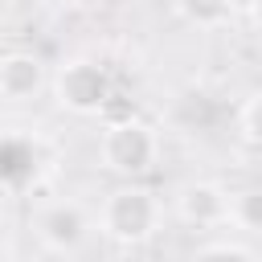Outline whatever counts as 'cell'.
Segmentation results:
<instances>
[{"mask_svg": "<svg viewBox=\"0 0 262 262\" xmlns=\"http://www.w3.org/2000/svg\"><path fill=\"white\" fill-rule=\"evenodd\" d=\"M98 229L102 237H111L115 246H143L156 237L160 229V201L147 188L135 184H119L106 192L102 213H98Z\"/></svg>", "mask_w": 262, "mask_h": 262, "instance_id": "6da1fadb", "label": "cell"}, {"mask_svg": "<svg viewBox=\"0 0 262 262\" xmlns=\"http://www.w3.org/2000/svg\"><path fill=\"white\" fill-rule=\"evenodd\" d=\"M98 160L115 176H143L160 160V139L143 119H119L98 139Z\"/></svg>", "mask_w": 262, "mask_h": 262, "instance_id": "7a4b0ae2", "label": "cell"}, {"mask_svg": "<svg viewBox=\"0 0 262 262\" xmlns=\"http://www.w3.org/2000/svg\"><path fill=\"white\" fill-rule=\"evenodd\" d=\"M111 74L94 57H70L53 74V98L70 115H98L111 102Z\"/></svg>", "mask_w": 262, "mask_h": 262, "instance_id": "3957f363", "label": "cell"}, {"mask_svg": "<svg viewBox=\"0 0 262 262\" xmlns=\"http://www.w3.org/2000/svg\"><path fill=\"white\" fill-rule=\"evenodd\" d=\"M33 229L49 254H78L90 237V213L78 201H53L33 217Z\"/></svg>", "mask_w": 262, "mask_h": 262, "instance_id": "277c9868", "label": "cell"}, {"mask_svg": "<svg viewBox=\"0 0 262 262\" xmlns=\"http://www.w3.org/2000/svg\"><path fill=\"white\" fill-rule=\"evenodd\" d=\"M229 201L233 196L217 180H184L176 188V213H180V221L201 225V229L225 225L229 221Z\"/></svg>", "mask_w": 262, "mask_h": 262, "instance_id": "5b68a950", "label": "cell"}, {"mask_svg": "<svg viewBox=\"0 0 262 262\" xmlns=\"http://www.w3.org/2000/svg\"><path fill=\"white\" fill-rule=\"evenodd\" d=\"M45 86V61L29 49H12L0 57V94L4 102H29Z\"/></svg>", "mask_w": 262, "mask_h": 262, "instance_id": "8992f818", "label": "cell"}, {"mask_svg": "<svg viewBox=\"0 0 262 262\" xmlns=\"http://www.w3.org/2000/svg\"><path fill=\"white\" fill-rule=\"evenodd\" d=\"M176 12L196 29H217V25H225L233 16L229 0H176Z\"/></svg>", "mask_w": 262, "mask_h": 262, "instance_id": "52a82bcc", "label": "cell"}, {"mask_svg": "<svg viewBox=\"0 0 262 262\" xmlns=\"http://www.w3.org/2000/svg\"><path fill=\"white\" fill-rule=\"evenodd\" d=\"M229 221L246 233H262V188H242L229 201Z\"/></svg>", "mask_w": 262, "mask_h": 262, "instance_id": "ba28073f", "label": "cell"}, {"mask_svg": "<svg viewBox=\"0 0 262 262\" xmlns=\"http://www.w3.org/2000/svg\"><path fill=\"white\" fill-rule=\"evenodd\" d=\"M242 135H246L250 143H258V147H262V90H258V94H250V98H246V106H242Z\"/></svg>", "mask_w": 262, "mask_h": 262, "instance_id": "9c48e42d", "label": "cell"}, {"mask_svg": "<svg viewBox=\"0 0 262 262\" xmlns=\"http://www.w3.org/2000/svg\"><path fill=\"white\" fill-rule=\"evenodd\" d=\"M196 258H254V246L246 242H209L196 250Z\"/></svg>", "mask_w": 262, "mask_h": 262, "instance_id": "30bf717a", "label": "cell"}, {"mask_svg": "<svg viewBox=\"0 0 262 262\" xmlns=\"http://www.w3.org/2000/svg\"><path fill=\"white\" fill-rule=\"evenodd\" d=\"M258 4H262V0H229L233 12H258Z\"/></svg>", "mask_w": 262, "mask_h": 262, "instance_id": "8fae6325", "label": "cell"}, {"mask_svg": "<svg viewBox=\"0 0 262 262\" xmlns=\"http://www.w3.org/2000/svg\"><path fill=\"white\" fill-rule=\"evenodd\" d=\"M254 16H258V20H262V4H258V12H254Z\"/></svg>", "mask_w": 262, "mask_h": 262, "instance_id": "7c38bea8", "label": "cell"}]
</instances>
